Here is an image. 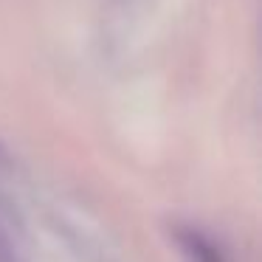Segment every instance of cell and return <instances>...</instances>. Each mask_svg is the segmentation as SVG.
Instances as JSON below:
<instances>
[{
	"label": "cell",
	"mask_w": 262,
	"mask_h": 262,
	"mask_svg": "<svg viewBox=\"0 0 262 262\" xmlns=\"http://www.w3.org/2000/svg\"><path fill=\"white\" fill-rule=\"evenodd\" d=\"M183 243H186V251L192 254L194 262H223L220 254L214 251V245H211L209 239H203L200 234H186Z\"/></svg>",
	"instance_id": "cell-1"
}]
</instances>
